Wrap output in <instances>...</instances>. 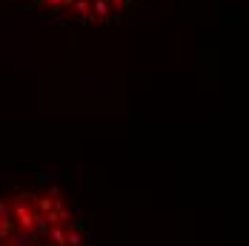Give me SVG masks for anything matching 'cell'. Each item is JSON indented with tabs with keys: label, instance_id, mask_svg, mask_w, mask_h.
<instances>
[{
	"label": "cell",
	"instance_id": "cell-1",
	"mask_svg": "<svg viewBox=\"0 0 249 246\" xmlns=\"http://www.w3.org/2000/svg\"><path fill=\"white\" fill-rule=\"evenodd\" d=\"M35 200H20L12 203V209L0 212V246H77L75 232L54 238L49 244H37L40 232V218L35 215Z\"/></svg>",
	"mask_w": 249,
	"mask_h": 246
}]
</instances>
